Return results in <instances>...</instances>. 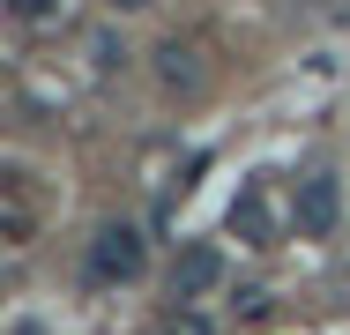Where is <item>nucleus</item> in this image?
I'll return each mask as SVG.
<instances>
[{
    "mask_svg": "<svg viewBox=\"0 0 350 335\" xmlns=\"http://www.w3.org/2000/svg\"><path fill=\"white\" fill-rule=\"evenodd\" d=\"M142 268H149V239L135 224H97V239H90V283H135Z\"/></svg>",
    "mask_w": 350,
    "mask_h": 335,
    "instance_id": "obj_1",
    "label": "nucleus"
},
{
    "mask_svg": "<svg viewBox=\"0 0 350 335\" xmlns=\"http://www.w3.org/2000/svg\"><path fill=\"white\" fill-rule=\"evenodd\" d=\"M343 224V179L336 172H306L298 194H291V231L298 239H336Z\"/></svg>",
    "mask_w": 350,
    "mask_h": 335,
    "instance_id": "obj_2",
    "label": "nucleus"
},
{
    "mask_svg": "<svg viewBox=\"0 0 350 335\" xmlns=\"http://www.w3.org/2000/svg\"><path fill=\"white\" fill-rule=\"evenodd\" d=\"M224 246H209V239H194V246H179V261H172V298L179 306H202V298H216L224 291Z\"/></svg>",
    "mask_w": 350,
    "mask_h": 335,
    "instance_id": "obj_3",
    "label": "nucleus"
},
{
    "mask_svg": "<svg viewBox=\"0 0 350 335\" xmlns=\"http://www.w3.org/2000/svg\"><path fill=\"white\" fill-rule=\"evenodd\" d=\"M231 231H239L246 246H276V239H283V216H276L269 179H246V187H239V201H231Z\"/></svg>",
    "mask_w": 350,
    "mask_h": 335,
    "instance_id": "obj_4",
    "label": "nucleus"
},
{
    "mask_svg": "<svg viewBox=\"0 0 350 335\" xmlns=\"http://www.w3.org/2000/svg\"><path fill=\"white\" fill-rule=\"evenodd\" d=\"M157 82H164V90H202V53L179 45V38H164V45H157Z\"/></svg>",
    "mask_w": 350,
    "mask_h": 335,
    "instance_id": "obj_5",
    "label": "nucleus"
},
{
    "mask_svg": "<svg viewBox=\"0 0 350 335\" xmlns=\"http://www.w3.org/2000/svg\"><path fill=\"white\" fill-rule=\"evenodd\" d=\"M8 15H15V23H53L60 0H8Z\"/></svg>",
    "mask_w": 350,
    "mask_h": 335,
    "instance_id": "obj_6",
    "label": "nucleus"
},
{
    "mask_svg": "<svg viewBox=\"0 0 350 335\" xmlns=\"http://www.w3.org/2000/svg\"><path fill=\"white\" fill-rule=\"evenodd\" d=\"M164 335H209V321H202V313H194V306H179V313H172V321H164Z\"/></svg>",
    "mask_w": 350,
    "mask_h": 335,
    "instance_id": "obj_7",
    "label": "nucleus"
},
{
    "mask_svg": "<svg viewBox=\"0 0 350 335\" xmlns=\"http://www.w3.org/2000/svg\"><path fill=\"white\" fill-rule=\"evenodd\" d=\"M112 8H149V0H112Z\"/></svg>",
    "mask_w": 350,
    "mask_h": 335,
    "instance_id": "obj_8",
    "label": "nucleus"
}]
</instances>
